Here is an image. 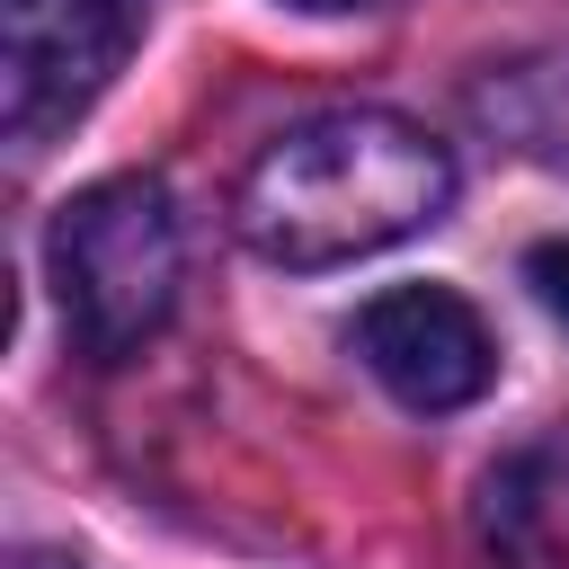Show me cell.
<instances>
[{
	"mask_svg": "<svg viewBox=\"0 0 569 569\" xmlns=\"http://www.w3.org/2000/svg\"><path fill=\"white\" fill-rule=\"evenodd\" d=\"M453 204V160L391 107H329L284 124L231 187V231L267 267H347Z\"/></svg>",
	"mask_w": 569,
	"mask_h": 569,
	"instance_id": "obj_1",
	"label": "cell"
},
{
	"mask_svg": "<svg viewBox=\"0 0 569 569\" xmlns=\"http://www.w3.org/2000/svg\"><path fill=\"white\" fill-rule=\"evenodd\" d=\"M356 356L409 409H462L498 373V347H489L480 311L462 293H445V284H391V293H373L356 311Z\"/></svg>",
	"mask_w": 569,
	"mask_h": 569,
	"instance_id": "obj_4",
	"label": "cell"
},
{
	"mask_svg": "<svg viewBox=\"0 0 569 569\" xmlns=\"http://www.w3.org/2000/svg\"><path fill=\"white\" fill-rule=\"evenodd\" d=\"M293 9H365V0H293Z\"/></svg>",
	"mask_w": 569,
	"mask_h": 569,
	"instance_id": "obj_7",
	"label": "cell"
},
{
	"mask_svg": "<svg viewBox=\"0 0 569 569\" xmlns=\"http://www.w3.org/2000/svg\"><path fill=\"white\" fill-rule=\"evenodd\" d=\"M525 284H533V302L569 329V240H542V249L525 258Z\"/></svg>",
	"mask_w": 569,
	"mask_h": 569,
	"instance_id": "obj_5",
	"label": "cell"
},
{
	"mask_svg": "<svg viewBox=\"0 0 569 569\" xmlns=\"http://www.w3.org/2000/svg\"><path fill=\"white\" fill-rule=\"evenodd\" d=\"M9 569H80V560H71V551H18Z\"/></svg>",
	"mask_w": 569,
	"mask_h": 569,
	"instance_id": "obj_6",
	"label": "cell"
},
{
	"mask_svg": "<svg viewBox=\"0 0 569 569\" xmlns=\"http://www.w3.org/2000/svg\"><path fill=\"white\" fill-rule=\"evenodd\" d=\"M133 44V0H0V116L18 142L71 124Z\"/></svg>",
	"mask_w": 569,
	"mask_h": 569,
	"instance_id": "obj_3",
	"label": "cell"
},
{
	"mask_svg": "<svg viewBox=\"0 0 569 569\" xmlns=\"http://www.w3.org/2000/svg\"><path fill=\"white\" fill-rule=\"evenodd\" d=\"M53 293H62V329L80 338V356L124 365L142 356V338H160L178 276H187V231L160 178H98L53 213Z\"/></svg>",
	"mask_w": 569,
	"mask_h": 569,
	"instance_id": "obj_2",
	"label": "cell"
}]
</instances>
